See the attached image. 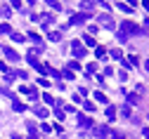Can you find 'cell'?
<instances>
[{
  "label": "cell",
  "instance_id": "obj_1",
  "mask_svg": "<svg viewBox=\"0 0 149 139\" xmlns=\"http://www.w3.org/2000/svg\"><path fill=\"white\" fill-rule=\"evenodd\" d=\"M121 33H123L125 38H128V35H142L144 28H140L135 21H123V24H121Z\"/></svg>",
  "mask_w": 149,
  "mask_h": 139
},
{
  "label": "cell",
  "instance_id": "obj_2",
  "mask_svg": "<svg viewBox=\"0 0 149 139\" xmlns=\"http://www.w3.org/2000/svg\"><path fill=\"white\" fill-rule=\"evenodd\" d=\"M71 52H73V57L76 59H85V54H88V50L78 43V40H73V45H71Z\"/></svg>",
  "mask_w": 149,
  "mask_h": 139
},
{
  "label": "cell",
  "instance_id": "obj_3",
  "mask_svg": "<svg viewBox=\"0 0 149 139\" xmlns=\"http://www.w3.org/2000/svg\"><path fill=\"white\" fill-rule=\"evenodd\" d=\"M88 19H90V14H85V12H78V14H73V17H71V21H69L66 26H71V24H85Z\"/></svg>",
  "mask_w": 149,
  "mask_h": 139
},
{
  "label": "cell",
  "instance_id": "obj_4",
  "mask_svg": "<svg viewBox=\"0 0 149 139\" xmlns=\"http://www.w3.org/2000/svg\"><path fill=\"white\" fill-rule=\"evenodd\" d=\"M22 94H29L31 99H38V90H36L33 85H22V90H19Z\"/></svg>",
  "mask_w": 149,
  "mask_h": 139
},
{
  "label": "cell",
  "instance_id": "obj_5",
  "mask_svg": "<svg viewBox=\"0 0 149 139\" xmlns=\"http://www.w3.org/2000/svg\"><path fill=\"white\" fill-rule=\"evenodd\" d=\"M100 24H102L104 28H114V19H111L109 14H104V17H100Z\"/></svg>",
  "mask_w": 149,
  "mask_h": 139
},
{
  "label": "cell",
  "instance_id": "obj_6",
  "mask_svg": "<svg viewBox=\"0 0 149 139\" xmlns=\"http://www.w3.org/2000/svg\"><path fill=\"white\" fill-rule=\"evenodd\" d=\"M78 125H81V127H92V120H90L88 115L81 113V115H78Z\"/></svg>",
  "mask_w": 149,
  "mask_h": 139
},
{
  "label": "cell",
  "instance_id": "obj_7",
  "mask_svg": "<svg viewBox=\"0 0 149 139\" xmlns=\"http://www.w3.org/2000/svg\"><path fill=\"white\" fill-rule=\"evenodd\" d=\"M5 57L10 59V62H17V59H19V54H17L12 47H5Z\"/></svg>",
  "mask_w": 149,
  "mask_h": 139
},
{
  "label": "cell",
  "instance_id": "obj_8",
  "mask_svg": "<svg viewBox=\"0 0 149 139\" xmlns=\"http://www.w3.org/2000/svg\"><path fill=\"white\" fill-rule=\"evenodd\" d=\"M95 134H97V137H107V134H111V130H109L107 125H102V127H95Z\"/></svg>",
  "mask_w": 149,
  "mask_h": 139
},
{
  "label": "cell",
  "instance_id": "obj_9",
  "mask_svg": "<svg viewBox=\"0 0 149 139\" xmlns=\"http://www.w3.org/2000/svg\"><path fill=\"white\" fill-rule=\"evenodd\" d=\"M114 118H116V106H107V120H114Z\"/></svg>",
  "mask_w": 149,
  "mask_h": 139
},
{
  "label": "cell",
  "instance_id": "obj_10",
  "mask_svg": "<svg viewBox=\"0 0 149 139\" xmlns=\"http://www.w3.org/2000/svg\"><path fill=\"white\" fill-rule=\"evenodd\" d=\"M12 109H14V111H19V113H22V111H26V106L19 102V99H12Z\"/></svg>",
  "mask_w": 149,
  "mask_h": 139
},
{
  "label": "cell",
  "instance_id": "obj_11",
  "mask_svg": "<svg viewBox=\"0 0 149 139\" xmlns=\"http://www.w3.org/2000/svg\"><path fill=\"white\" fill-rule=\"evenodd\" d=\"M33 113L38 115V118H47V109H43V106H36V109H33Z\"/></svg>",
  "mask_w": 149,
  "mask_h": 139
},
{
  "label": "cell",
  "instance_id": "obj_12",
  "mask_svg": "<svg viewBox=\"0 0 149 139\" xmlns=\"http://www.w3.org/2000/svg\"><path fill=\"white\" fill-rule=\"evenodd\" d=\"M128 104H140V94L137 92H130L128 94Z\"/></svg>",
  "mask_w": 149,
  "mask_h": 139
},
{
  "label": "cell",
  "instance_id": "obj_13",
  "mask_svg": "<svg viewBox=\"0 0 149 139\" xmlns=\"http://www.w3.org/2000/svg\"><path fill=\"white\" fill-rule=\"evenodd\" d=\"M83 43L88 47H97V43H95V38H92V35H83Z\"/></svg>",
  "mask_w": 149,
  "mask_h": 139
},
{
  "label": "cell",
  "instance_id": "obj_14",
  "mask_svg": "<svg viewBox=\"0 0 149 139\" xmlns=\"http://www.w3.org/2000/svg\"><path fill=\"white\" fill-rule=\"evenodd\" d=\"M52 21H54V17H52V14H45V17H43V24H40V26H43V28H47Z\"/></svg>",
  "mask_w": 149,
  "mask_h": 139
},
{
  "label": "cell",
  "instance_id": "obj_15",
  "mask_svg": "<svg viewBox=\"0 0 149 139\" xmlns=\"http://www.w3.org/2000/svg\"><path fill=\"white\" fill-rule=\"evenodd\" d=\"M40 99H45V104H50V106H54V104H57V99H54L52 94H43Z\"/></svg>",
  "mask_w": 149,
  "mask_h": 139
},
{
  "label": "cell",
  "instance_id": "obj_16",
  "mask_svg": "<svg viewBox=\"0 0 149 139\" xmlns=\"http://www.w3.org/2000/svg\"><path fill=\"white\" fill-rule=\"evenodd\" d=\"M78 68H81V62H69V68H66V71L73 73V71H78Z\"/></svg>",
  "mask_w": 149,
  "mask_h": 139
},
{
  "label": "cell",
  "instance_id": "obj_17",
  "mask_svg": "<svg viewBox=\"0 0 149 139\" xmlns=\"http://www.w3.org/2000/svg\"><path fill=\"white\" fill-rule=\"evenodd\" d=\"M50 40H52V43H59V40H62V33L52 31V33H50Z\"/></svg>",
  "mask_w": 149,
  "mask_h": 139
},
{
  "label": "cell",
  "instance_id": "obj_18",
  "mask_svg": "<svg viewBox=\"0 0 149 139\" xmlns=\"http://www.w3.org/2000/svg\"><path fill=\"white\" fill-rule=\"evenodd\" d=\"M95 54H97V59H102V62H104V57H107L104 47H95Z\"/></svg>",
  "mask_w": 149,
  "mask_h": 139
},
{
  "label": "cell",
  "instance_id": "obj_19",
  "mask_svg": "<svg viewBox=\"0 0 149 139\" xmlns=\"http://www.w3.org/2000/svg\"><path fill=\"white\" fill-rule=\"evenodd\" d=\"M95 99H97V102H100V104H107V102H109V99H107V97H104L102 92H95Z\"/></svg>",
  "mask_w": 149,
  "mask_h": 139
},
{
  "label": "cell",
  "instance_id": "obj_20",
  "mask_svg": "<svg viewBox=\"0 0 149 139\" xmlns=\"http://www.w3.org/2000/svg\"><path fill=\"white\" fill-rule=\"evenodd\" d=\"M29 40H33V43H43V38H40L38 33H29Z\"/></svg>",
  "mask_w": 149,
  "mask_h": 139
},
{
  "label": "cell",
  "instance_id": "obj_21",
  "mask_svg": "<svg viewBox=\"0 0 149 139\" xmlns=\"http://www.w3.org/2000/svg\"><path fill=\"white\" fill-rule=\"evenodd\" d=\"M118 10H121V12H128V14L133 12V7H130V5H125V3H118Z\"/></svg>",
  "mask_w": 149,
  "mask_h": 139
},
{
  "label": "cell",
  "instance_id": "obj_22",
  "mask_svg": "<svg viewBox=\"0 0 149 139\" xmlns=\"http://www.w3.org/2000/svg\"><path fill=\"white\" fill-rule=\"evenodd\" d=\"M47 5H50L52 10H62V7H64L62 3H57V0H50V3H47Z\"/></svg>",
  "mask_w": 149,
  "mask_h": 139
},
{
  "label": "cell",
  "instance_id": "obj_23",
  "mask_svg": "<svg viewBox=\"0 0 149 139\" xmlns=\"http://www.w3.org/2000/svg\"><path fill=\"white\" fill-rule=\"evenodd\" d=\"M111 59H118V62H121V59H123L121 50H111Z\"/></svg>",
  "mask_w": 149,
  "mask_h": 139
},
{
  "label": "cell",
  "instance_id": "obj_24",
  "mask_svg": "<svg viewBox=\"0 0 149 139\" xmlns=\"http://www.w3.org/2000/svg\"><path fill=\"white\" fill-rule=\"evenodd\" d=\"M111 139H125V134L118 132V130H114V132H111Z\"/></svg>",
  "mask_w": 149,
  "mask_h": 139
},
{
  "label": "cell",
  "instance_id": "obj_25",
  "mask_svg": "<svg viewBox=\"0 0 149 139\" xmlns=\"http://www.w3.org/2000/svg\"><path fill=\"white\" fill-rule=\"evenodd\" d=\"M12 40L14 43H24V35L22 33H12Z\"/></svg>",
  "mask_w": 149,
  "mask_h": 139
},
{
  "label": "cell",
  "instance_id": "obj_26",
  "mask_svg": "<svg viewBox=\"0 0 149 139\" xmlns=\"http://www.w3.org/2000/svg\"><path fill=\"white\" fill-rule=\"evenodd\" d=\"M83 109L85 111H95V104H92V102H83Z\"/></svg>",
  "mask_w": 149,
  "mask_h": 139
},
{
  "label": "cell",
  "instance_id": "obj_27",
  "mask_svg": "<svg viewBox=\"0 0 149 139\" xmlns=\"http://www.w3.org/2000/svg\"><path fill=\"white\" fill-rule=\"evenodd\" d=\"M121 115H125V118H130V106H121Z\"/></svg>",
  "mask_w": 149,
  "mask_h": 139
},
{
  "label": "cell",
  "instance_id": "obj_28",
  "mask_svg": "<svg viewBox=\"0 0 149 139\" xmlns=\"http://www.w3.org/2000/svg\"><path fill=\"white\" fill-rule=\"evenodd\" d=\"M128 64H140V59H137L135 54H130V57H128Z\"/></svg>",
  "mask_w": 149,
  "mask_h": 139
},
{
  "label": "cell",
  "instance_id": "obj_29",
  "mask_svg": "<svg viewBox=\"0 0 149 139\" xmlns=\"http://www.w3.org/2000/svg\"><path fill=\"white\" fill-rule=\"evenodd\" d=\"M12 28H10V24H3V26H0V33H10Z\"/></svg>",
  "mask_w": 149,
  "mask_h": 139
},
{
  "label": "cell",
  "instance_id": "obj_30",
  "mask_svg": "<svg viewBox=\"0 0 149 139\" xmlns=\"http://www.w3.org/2000/svg\"><path fill=\"white\" fill-rule=\"evenodd\" d=\"M14 10H22V3H19V0H12V3H10Z\"/></svg>",
  "mask_w": 149,
  "mask_h": 139
},
{
  "label": "cell",
  "instance_id": "obj_31",
  "mask_svg": "<svg viewBox=\"0 0 149 139\" xmlns=\"http://www.w3.org/2000/svg\"><path fill=\"white\" fill-rule=\"evenodd\" d=\"M62 75H64V78H66V80H73V73H71V71H64V73H62Z\"/></svg>",
  "mask_w": 149,
  "mask_h": 139
},
{
  "label": "cell",
  "instance_id": "obj_32",
  "mask_svg": "<svg viewBox=\"0 0 149 139\" xmlns=\"http://www.w3.org/2000/svg\"><path fill=\"white\" fill-rule=\"evenodd\" d=\"M38 85H43V87H50V80H45V78H40V80H38Z\"/></svg>",
  "mask_w": 149,
  "mask_h": 139
},
{
  "label": "cell",
  "instance_id": "obj_33",
  "mask_svg": "<svg viewBox=\"0 0 149 139\" xmlns=\"http://www.w3.org/2000/svg\"><path fill=\"white\" fill-rule=\"evenodd\" d=\"M142 137H144V139H149V127H142Z\"/></svg>",
  "mask_w": 149,
  "mask_h": 139
},
{
  "label": "cell",
  "instance_id": "obj_34",
  "mask_svg": "<svg viewBox=\"0 0 149 139\" xmlns=\"http://www.w3.org/2000/svg\"><path fill=\"white\" fill-rule=\"evenodd\" d=\"M142 7H144V10L149 12V0H142Z\"/></svg>",
  "mask_w": 149,
  "mask_h": 139
},
{
  "label": "cell",
  "instance_id": "obj_35",
  "mask_svg": "<svg viewBox=\"0 0 149 139\" xmlns=\"http://www.w3.org/2000/svg\"><path fill=\"white\" fill-rule=\"evenodd\" d=\"M144 68H147V71H149V59H147V62H144Z\"/></svg>",
  "mask_w": 149,
  "mask_h": 139
},
{
  "label": "cell",
  "instance_id": "obj_36",
  "mask_svg": "<svg viewBox=\"0 0 149 139\" xmlns=\"http://www.w3.org/2000/svg\"><path fill=\"white\" fill-rule=\"evenodd\" d=\"M12 139H22V137H19V134H12Z\"/></svg>",
  "mask_w": 149,
  "mask_h": 139
},
{
  "label": "cell",
  "instance_id": "obj_37",
  "mask_svg": "<svg viewBox=\"0 0 149 139\" xmlns=\"http://www.w3.org/2000/svg\"><path fill=\"white\" fill-rule=\"evenodd\" d=\"M29 139H38V137H36V134H31V137H29Z\"/></svg>",
  "mask_w": 149,
  "mask_h": 139
},
{
  "label": "cell",
  "instance_id": "obj_38",
  "mask_svg": "<svg viewBox=\"0 0 149 139\" xmlns=\"http://www.w3.org/2000/svg\"><path fill=\"white\" fill-rule=\"evenodd\" d=\"M147 118H149V115H147Z\"/></svg>",
  "mask_w": 149,
  "mask_h": 139
}]
</instances>
